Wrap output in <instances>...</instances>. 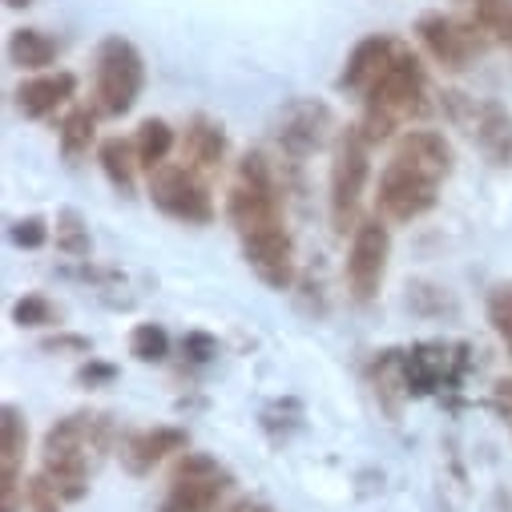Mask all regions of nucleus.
<instances>
[{"instance_id":"1","label":"nucleus","mask_w":512,"mask_h":512,"mask_svg":"<svg viewBox=\"0 0 512 512\" xmlns=\"http://www.w3.org/2000/svg\"><path fill=\"white\" fill-rule=\"evenodd\" d=\"M424 105V65L416 53H396L392 65L379 73V81L367 89V117H363V138L383 142L404 117H420Z\"/></svg>"},{"instance_id":"2","label":"nucleus","mask_w":512,"mask_h":512,"mask_svg":"<svg viewBox=\"0 0 512 512\" xmlns=\"http://www.w3.org/2000/svg\"><path fill=\"white\" fill-rule=\"evenodd\" d=\"M146 85V61L134 41L105 37L97 49V109L109 117L130 113Z\"/></svg>"},{"instance_id":"3","label":"nucleus","mask_w":512,"mask_h":512,"mask_svg":"<svg viewBox=\"0 0 512 512\" xmlns=\"http://www.w3.org/2000/svg\"><path fill=\"white\" fill-rule=\"evenodd\" d=\"M367 174H371V142L363 138L359 125H351V130H343L331 162V222L339 234H347V226L351 230L359 226L355 210H359Z\"/></svg>"},{"instance_id":"4","label":"nucleus","mask_w":512,"mask_h":512,"mask_svg":"<svg viewBox=\"0 0 512 512\" xmlns=\"http://www.w3.org/2000/svg\"><path fill=\"white\" fill-rule=\"evenodd\" d=\"M150 202L162 214H170V218H178L186 226H206L214 218L210 190L186 166H166L162 162L158 170H150Z\"/></svg>"},{"instance_id":"5","label":"nucleus","mask_w":512,"mask_h":512,"mask_svg":"<svg viewBox=\"0 0 512 512\" xmlns=\"http://www.w3.org/2000/svg\"><path fill=\"white\" fill-rule=\"evenodd\" d=\"M388 254H392V234L379 218H367L355 226L351 254H347V283L359 303H371L379 295L383 275H388Z\"/></svg>"},{"instance_id":"6","label":"nucleus","mask_w":512,"mask_h":512,"mask_svg":"<svg viewBox=\"0 0 512 512\" xmlns=\"http://www.w3.org/2000/svg\"><path fill=\"white\" fill-rule=\"evenodd\" d=\"M436 190H440V182H432L420 170H412V166H404V162L392 158L388 166H383V174H379L375 202H379V214L383 218L412 222V218H420V214H428L436 206Z\"/></svg>"},{"instance_id":"7","label":"nucleus","mask_w":512,"mask_h":512,"mask_svg":"<svg viewBox=\"0 0 512 512\" xmlns=\"http://www.w3.org/2000/svg\"><path fill=\"white\" fill-rule=\"evenodd\" d=\"M226 488H230V476H226V468H218V460H210L202 452H186L174 472L170 500L162 512H210Z\"/></svg>"},{"instance_id":"8","label":"nucleus","mask_w":512,"mask_h":512,"mask_svg":"<svg viewBox=\"0 0 512 512\" xmlns=\"http://www.w3.org/2000/svg\"><path fill=\"white\" fill-rule=\"evenodd\" d=\"M331 125H335L331 105H323V101H315V97H299V101H291V105L279 113L275 138H279V146H283L291 158H307V154H315V150L327 146Z\"/></svg>"},{"instance_id":"9","label":"nucleus","mask_w":512,"mask_h":512,"mask_svg":"<svg viewBox=\"0 0 512 512\" xmlns=\"http://www.w3.org/2000/svg\"><path fill=\"white\" fill-rule=\"evenodd\" d=\"M242 250H246V263L250 271L259 275L267 287L275 291H287L295 283V242L287 234V226H267L259 234L242 238Z\"/></svg>"},{"instance_id":"10","label":"nucleus","mask_w":512,"mask_h":512,"mask_svg":"<svg viewBox=\"0 0 512 512\" xmlns=\"http://www.w3.org/2000/svg\"><path fill=\"white\" fill-rule=\"evenodd\" d=\"M416 33H420L424 49H428L444 69H464V65L484 49V41H480L484 29H480V25H460V21L440 17V13L424 17Z\"/></svg>"},{"instance_id":"11","label":"nucleus","mask_w":512,"mask_h":512,"mask_svg":"<svg viewBox=\"0 0 512 512\" xmlns=\"http://www.w3.org/2000/svg\"><path fill=\"white\" fill-rule=\"evenodd\" d=\"M472 125V138L484 154V162H492L496 170L512 166V113L500 101H480L472 105V117H464Z\"/></svg>"},{"instance_id":"12","label":"nucleus","mask_w":512,"mask_h":512,"mask_svg":"<svg viewBox=\"0 0 512 512\" xmlns=\"http://www.w3.org/2000/svg\"><path fill=\"white\" fill-rule=\"evenodd\" d=\"M392 158L404 162V166H412V170H420L432 182H444L452 174V146L436 130H408L396 142V154Z\"/></svg>"},{"instance_id":"13","label":"nucleus","mask_w":512,"mask_h":512,"mask_svg":"<svg viewBox=\"0 0 512 512\" xmlns=\"http://www.w3.org/2000/svg\"><path fill=\"white\" fill-rule=\"evenodd\" d=\"M396 53H400V49H396V41H392V37H383V33L363 37V41L351 49L347 65H343L339 85H343V89H371V85L379 81V73L392 65V57H396Z\"/></svg>"},{"instance_id":"14","label":"nucleus","mask_w":512,"mask_h":512,"mask_svg":"<svg viewBox=\"0 0 512 512\" xmlns=\"http://www.w3.org/2000/svg\"><path fill=\"white\" fill-rule=\"evenodd\" d=\"M182 448H186V432L182 428H150V432H138V436H130L121 444V464L130 468L134 476H146L166 456H174Z\"/></svg>"},{"instance_id":"15","label":"nucleus","mask_w":512,"mask_h":512,"mask_svg":"<svg viewBox=\"0 0 512 512\" xmlns=\"http://www.w3.org/2000/svg\"><path fill=\"white\" fill-rule=\"evenodd\" d=\"M77 93V77L73 73H45V77H33L17 89V105L25 117H49L57 105H65L69 97Z\"/></svg>"},{"instance_id":"16","label":"nucleus","mask_w":512,"mask_h":512,"mask_svg":"<svg viewBox=\"0 0 512 512\" xmlns=\"http://www.w3.org/2000/svg\"><path fill=\"white\" fill-rule=\"evenodd\" d=\"M45 476L65 500H81L89 488V452L81 448H53L45 452Z\"/></svg>"},{"instance_id":"17","label":"nucleus","mask_w":512,"mask_h":512,"mask_svg":"<svg viewBox=\"0 0 512 512\" xmlns=\"http://www.w3.org/2000/svg\"><path fill=\"white\" fill-rule=\"evenodd\" d=\"M29 444V424L17 404H5L0 412V484H21V460Z\"/></svg>"},{"instance_id":"18","label":"nucleus","mask_w":512,"mask_h":512,"mask_svg":"<svg viewBox=\"0 0 512 512\" xmlns=\"http://www.w3.org/2000/svg\"><path fill=\"white\" fill-rule=\"evenodd\" d=\"M400 359V379H404V388L408 392H416V396H428L436 383L444 379V363H448V355H444V347H416V351H408V355H396Z\"/></svg>"},{"instance_id":"19","label":"nucleus","mask_w":512,"mask_h":512,"mask_svg":"<svg viewBox=\"0 0 512 512\" xmlns=\"http://www.w3.org/2000/svg\"><path fill=\"white\" fill-rule=\"evenodd\" d=\"M97 162H101V174L109 178V186L117 194H134V166H142V162H138V150L130 142L105 138L97 146Z\"/></svg>"},{"instance_id":"20","label":"nucleus","mask_w":512,"mask_h":512,"mask_svg":"<svg viewBox=\"0 0 512 512\" xmlns=\"http://www.w3.org/2000/svg\"><path fill=\"white\" fill-rule=\"evenodd\" d=\"M226 154V134H222V125H214L210 117H194L186 125V158L202 170L218 166Z\"/></svg>"},{"instance_id":"21","label":"nucleus","mask_w":512,"mask_h":512,"mask_svg":"<svg viewBox=\"0 0 512 512\" xmlns=\"http://www.w3.org/2000/svg\"><path fill=\"white\" fill-rule=\"evenodd\" d=\"M9 61L17 69H45L57 61V41L41 29H13L9 37Z\"/></svg>"},{"instance_id":"22","label":"nucleus","mask_w":512,"mask_h":512,"mask_svg":"<svg viewBox=\"0 0 512 512\" xmlns=\"http://www.w3.org/2000/svg\"><path fill=\"white\" fill-rule=\"evenodd\" d=\"M134 150H138V162H142L146 170H158V166L170 158V150H174V130H170L162 117H146V121L138 125Z\"/></svg>"},{"instance_id":"23","label":"nucleus","mask_w":512,"mask_h":512,"mask_svg":"<svg viewBox=\"0 0 512 512\" xmlns=\"http://www.w3.org/2000/svg\"><path fill=\"white\" fill-rule=\"evenodd\" d=\"M97 138V117L89 109H73L61 125V154L65 158H81Z\"/></svg>"},{"instance_id":"24","label":"nucleus","mask_w":512,"mask_h":512,"mask_svg":"<svg viewBox=\"0 0 512 512\" xmlns=\"http://www.w3.org/2000/svg\"><path fill=\"white\" fill-rule=\"evenodd\" d=\"M130 355L142 359V363H162V359L170 355V335H166V327H158V323H138V327L130 331Z\"/></svg>"},{"instance_id":"25","label":"nucleus","mask_w":512,"mask_h":512,"mask_svg":"<svg viewBox=\"0 0 512 512\" xmlns=\"http://www.w3.org/2000/svg\"><path fill=\"white\" fill-rule=\"evenodd\" d=\"M57 246L65 254H73V259H85V254H89V230H85L77 210H61V218H57Z\"/></svg>"},{"instance_id":"26","label":"nucleus","mask_w":512,"mask_h":512,"mask_svg":"<svg viewBox=\"0 0 512 512\" xmlns=\"http://www.w3.org/2000/svg\"><path fill=\"white\" fill-rule=\"evenodd\" d=\"M61 500L65 496L53 488V480L45 472L25 480V512H61Z\"/></svg>"},{"instance_id":"27","label":"nucleus","mask_w":512,"mask_h":512,"mask_svg":"<svg viewBox=\"0 0 512 512\" xmlns=\"http://www.w3.org/2000/svg\"><path fill=\"white\" fill-rule=\"evenodd\" d=\"M13 323H17V327H45V323H53L49 299H41V295L17 299V303H13Z\"/></svg>"},{"instance_id":"28","label":"nucleus","mask_w":512,"mask_h":512,"mask_svg":"<svg viewBox=\"0 0 512 512\" xmlns=\"http://www.w3.org/2000/svg\"><path fill=\"white\" fill-rule=\"evenodd\" d=\"M9 238H13V246H21V250H37V246H45V238H49V226H45V218H21V222H13V230H9Z\"/></svg>"},{"instance_id":"29","label":"nucleus","mask_w":512,"mask_h":512,"mask_svg":"<svg viewBox=\"0 0 512 512\" xmlns=\"http://www.w3.org/2000/svg\"><path fill=\"white\" fill-rule=\"evenodd\" d=\"M492 323H496V331H500L504 339H512V291H508V287H500V291L492 295Z\"/></svg>"},{"instance_id":"30","label":"nucleus","mask_w":512,"mask_h":512,"mask_svg":"<svg viewBox=\"0 0 512 512\" xmlns=\"http://www.w3.org/2000/svg\"><path fill=\"white\" fill-rule=\"evenodd\" d=\"M186 355H190V359H198V363H206V359L214 355V339H210V335H202V331L186 335Z\"/></svg>"},{"instance_id":"31","label":"nucleus","mask_w":512,"mask_h":512,"mask_svg":"<svg viewBox=\"0 0 512 512\" xmlns=\"http://www.w3.org/2000/svg\"><path fill=\"white\" fill-rule=\"evenodd\" d=\"M81 383H89V388H93V383H105V379H113V367L109 363H89V367H81V375H77Z\"/></svg>"},{"instance_id":"32","label":"nucleus","mask_w":512,"mask_h":512,"mask_svg":"<svg viewBox=\"0 0 512 512\" xmlns=\"http://www.w3.org/2000/svg\"><path fill=\"white\" fill-rule=\"evenodd\" d=\"M57 347H77V351H89V343H85V339H69V335H65V339H49V343H45V351H57Z\"/></svg>"},{"instance_id":"33","label":"nucleus","mask_w":512,"mask_h":512,"mask_svg":"<svg viewBox=\"0 0 512 512\" xmlns=\"http://www.w3.org/2000/svg\"><path fill=\"white\" fill-rule=\"evenodd\" d=\"M226 512H271L267 504H259V500H238V504H230Z\"/></svg>"},{"instance_id":"34","label":"nucleus","mask_w":512,"mask_h":512,"mask_svg":"<svg viewBox=\"0 0 512 512\" xmlns=\"http://www.w3.org/2000/svg\"><path fill=\"white\" fill-rule=\"evenodd\" d=\"M5 5H9V9H29L33 0H5Z\"/></svg>"},{"instance_id":"35","label":"nucleus","mask_w":512,"mask_h":512,"mask_svg":"<svg viewBox=\"0 0 512 512\" xmlns=\"http://www.w3.org/2000/svg\"><path fill=\"white\" fill-rule=\"evenodd\" d=\"M508 347H512V339H508Z\"/></svg>"}]
</instances>
